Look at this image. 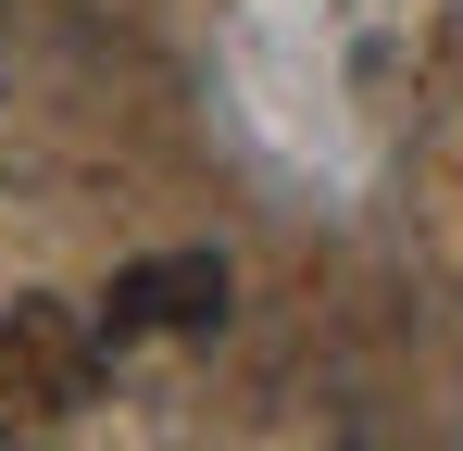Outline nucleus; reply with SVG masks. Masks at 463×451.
<instances>
[{
    "label": "nucleus",
    "mask_w": 463,
    "mask_h": 451,
    "mask_svg": "<svg viewBox=\"0 0 463 451\" xmlns=\"http://www.w3.org/2000/svg\"><path fill=\"white\" fill-rule=\"evenodd\" d=\"M100 389V313L76 301H0V451H38Z\"/></svg>",
    "instance_id": "obj_1"
},
{
    "label": "nucleus",
    "mask_w": 463,
    "mask_h": 451,
    "mask_svg": "<svg viewBox=\"0 0 463 451\" xmlns=\"http://www.w3.org/2000/svg\"><path fill=\"white\" fill-rule=\"evenodd\" d=\"M226 313V251H151L100 289V339H188Z\"/></svg>",
    "instance_id": "obj_2"
}]
</instances>
